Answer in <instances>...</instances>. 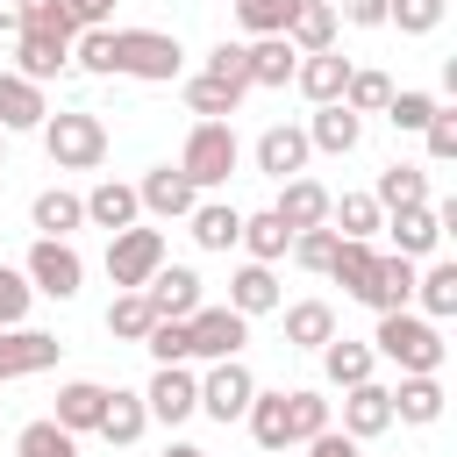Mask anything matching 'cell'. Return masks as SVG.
Masks as SVG:
<instances>
[{"label": "cell", "instance_id": "obj_1", "mask_svg": "<svg viewBox=\"0 0 457 457\" xmlns=\"http://www.w3.org/2000/svg\"><path fill=\"white\" fill-rule=\"evenodd\" d=\"M371 357L400 364V378H436V371H443V328H436L428 314H414V307H400V314H378Z\"/></svg>", "mask_w": 457, "mask_h": 457}, {"label": "cell", "instance_id": "obj_2", "mask_svg": "<svg viewBox=\"0 0 457 457\" xmlns=\"http://www.w3.org/2000/svg\"><path fill=\"white\" fill-rule=\"evenodd\" d=\"M186 71V43L164 29H114V79H143V86H171Z\"/></svg>", "mask_w": 457, "mask_h": 457}, {"label": "cell", "instance_id": "obj_3", "mask_svg": "<svg viewBox=\"0 0 457 457\" xmlns=\"http://www.w3.org/2000/svg\"><path fill=\"white\" fill-rule=\"evenodd\" d=\"M43 150H50V164H57V171H93V164L107 157V129H100V114L64 107V114H50V121H43Z\"/></svg>", "mask_w": 457, "mask_h": 457}, {"label": "cell", "instance_id": "obj_4", "mask_svg": "<svg viewBox=\"0 0 457 457\" xmlns=\"http://www.w3.org/2000/svg\"><path fill=\"white\" fill-rule=\"evenodd\" d=\"M236 164H243L236 129H228V121H193V136H186V150H179V171L193 179V193L228 186V171H236Z\"/></svg>", "mask_w": 457, "mask_h": 457}, {"label": "cell", "instance_id": "obj_5", "mask_svg": "<svg viewBox=\"0 0 457 457\" xmlns=\"http://www.w3.org/2000/svg\"><path fill=\"white\" fill-rule=\"evenodd\" d=\"M21 278H29V293H43V300H79V286H86V257H79L71 243H57V236H36Z\"/></svg>", "mask_w": 457, "mask_h": 457}, {"label": "cell", "instance_id": "obj_6", "mask_svg": "<svg viewBox=\"0 0 457 457\" xmlns=\"http://www.w3.org/2000/svg\"><path fill=\"white\" fill-rule=\"evenodd\" d=\"M157 264H164V228H121V236H107V278L121 293H143Z\"/></svg>", "mask_w": 457, "mask_h": 457}, {"label": "cell", "instance_id": "obj_7", "mask_svg": "<svg viewBox=\"0 0 457 457\" xmlns=\"http://www.w3.org/2000/svg\"><path fill=\"white\" fill-rule=\"evenodd\" d=\"M243 343H250V321L236 307H193L186 314V357L221 364V357H243Z\"/></svg>", "mask_w": 457, "mask_h": 457}, {"label": "cell", "instance_id": "obj_8", "mask_svg": "<svg viewBox=\"0 0 457 457\" xmlns=\"http://www.w3.org/2000/svg\"><path fill=\"white\" fill-rule=\"evenodd\" d=\"M250 400H257V378H250V364H243V357L207 364V378H200V414H214V421L228 428V421H243V414H250Z\"/></svg>", "mask_w": 457, "mask_h": 457}, {"label": "cell", "instance_id": "obj_9", "mask_svg": "<svg viewBox=\"0 0 457 457\" xmlns=\"http://www.w3.org/2000/svg\"><path fill=\"white\" fill-rule=\"evenodd\" d=\"M64 357V343L50 336V328H0V386L7 378H36V371H50Z\"/></svg>", "mask_w": 457, "mask_h": 457}, {"label": "cell", "instance_id": "obj_10", "mask_svg": "<svg viewBox=\"0 0 457 457\" xmlns=\"http://www.w3.org/2000/svg\"><path fill=\"white\" fill-rule=\"evenodd\" d=\"M136 207H143V214H157V221H179V214H193V207H200V193H193V179H186L179 164H150V171H143V186H136Z\"/></svg>", "mask_w": 457, "mask_h": 457}, {"label": "cell", "instance_id": "obj_11", "mask_svg": "<svg viewBox=\"0 0 457 457\" xmlns=\"http://www.w3.org/2000/svg\"><path fill=\"white\" fill-rule=\"evenodd\" d=\"M143 300H150V314H157V321H186L193 307H207V300H200V271H193V264H157V271H150V286H143Z\"/></svg>", "mask_w": 457, "mask_h": 457}, {"label": "cell", "instance_id": "obj_12", "mask_svg": "<svg viewBox=\"0 0 457 457\" xmlns=\"http://www.w3.org/2000/svg\"><path fill=\"white\" fill-rule=\"evenodd\" d=\"M143 407H150V421H186V414H200V378L186 371V364H157V378L143 386Z\"/></svg>", "mask_w": 457, "mask_h": 457}, {"label": "cell", "instance_id": "obj_13", "mask_svg": "<svg viewBox=\"0 0 457 457\" xmlns=\"http://www.w3.org/2000/svg\"><path fill=\"white\" fill-rule=\"evenodd\" d=\"M307 157H314V150H307V129H293V121H271V129L257 136V171H264V179H278V186H286V179H300V171H307Z\"/></svg>", "mask_w": 457, "mask_h": 457}, {"label": "cell", "instance_id": "obj_14", "mask_svg": "<svg viewBox=\"0 0 457 457\" xmlns=\"http://www.w3.org/2000/svg\"><path fill=\"white\" fill-rule=\"evenodd\" d=\"M386 428H393V393H386L378 378L350 386V393H343V436H350V443H371V436H386Z\"/></svg>", "mask_w": 457, "mask_h": 457}, {"label": "cell", "instance_id": "obj_15", "mask_svg": "<svg viewBox=\"0 0 457 457\" xmlns=\"http://www.w3.org/2000/svg\"><path fill=\"white\" fill-rule=\"evenodd\" d=\"M328 200H336V193H328L321 179H307V171H300V179H286V186H278L271 214H278V221L300 236V228H321V221H328Z\"/></svg>", "mask_w": 457, "mask_h": 457}, {"label": "cell", "instance_id": "obj_16", "mask_svg": "<svg viewBox=\"0 0 457 457\" xmlns=\"http://www.w3.org/2000/svg\"><path fill=\"white\" fill-rule=\"evenodd\" d=\"M64 64H71V43H64V36H50V29H21V36H14V71H21L29 86L57 79Z\"/></svg>", "mask_w": 457, "mask_h": 457}, {"label": "cell", "instance_id": "obj_17", "mask_svg": "<svg viewBox=\"0 0 457 457\" xmlns=\"http://www.w3.org/2000/svg\"><path fill=\"white\" fill-rule=\"evenodd\" d=\"M293 86H300L314 107H336L343 86H350V57H343V50H314V57L293 64Z\"/></svg>", "mask_w": 457, "mask_h": 457}, {"label": "cell", "instance_id": "obj_18", "mask_svg": "<svg viewBox=\"0 0 457 457\" xmlns=\"http://www.w3.org/2000/svg\"><path fill=\"white\" fill-rule=\"evenodd\" d=\"M386 228H393V257H414V264H421V257L443 243L450 221H443V207H400V214H386Z\"/></svg>", "mask_w": 457, "mask_h": 457}, {"label": "cell", "instance_id": "obj_19", "mask_svg": "<svg viewBox=\"0 0 457 457\" xmlns=\"http://www.w3.org/2000/svg\"><path fill=\"white\" fill-rule=\"evenodd\" d=\"M414 257H378V271H371V286H364V307L371 314H400L407 300H414Z\"/></svg>", "mask_w": 457, "mask_h": 457}, {"label": "cell", "instance_id": "obj_20", "mask_svg": "<svg viewBox=\"0 0 457 457\" xmlns=\"http://www.w3.org/2000/svg\"><path fill=\"white\" fill-rule=\"evenodd\" d=\"M100 414H107V386H93V378H71V386H57V428L64 436H86V428H100Z\"/></svg>", "mask_w": 457, "mask_h": 457}, {"label": "cell", "instance_id": "obj_21", "mask_svg": "<svg viewBox=\"0 0 457 457\" xmlns=\"http://www.w3.org/2000/svg\"><path fill=\"white\" fill-rule=\"evenodd\" d=\"M50 107H43V86H29L21 71H0V136L14 129H43Z\"/></svg>", "mask_w": 457, "mask_h": 457}, {"label": "cell", "instance_id": "obj_22", "mask_svg": "<svg viewBox=\"0 0 457 457\" xmlns=\"http://www.w3.org/2000/svg\"><path fill=\"white\" fill-rule=\"evenodd\" d=\"M136 186H121V179H100L93 193H86V221L93 228H107V236H121V228H136Z\"/></svg>", "mask_w": 457, "mask_h": 457}, {"label": "cell", "instance_id": "obj_23", "mask_svg": "<svg viewBox=\"0 0 457 457\" xmlns=\"http://www.w3.org/2000/svg\"><path fill=\"white\" fill-rule=\"evenodd\" d=\"M286 293H278V271L271 264H243L236 278H228V307L243 314V321H257V314H271Z\"/></svg>", "mask_w": 457, "mask_h": 457}, {"label": "cell", "instance_id": "obj_24", "mask_svg": "<svg viewBox=\"0 0 457 457\" xmlns=\"http://www.w3.org/2000/svg\"><path fill=\"white\" fill-rule=\"evenodd\" d=\"M286 43H293L300 57L336 50V7H328V0H300V7H293V21H286Z\"/></svg>", "mask_w": 457, "mask_h": 457}, {"label": "cell", "instance_id": "obj_25", "mask_svg": "<svg viewBox=\"0 0 457 457\" xmlns=\"http://www.w3.org/2000/svg\"><path fill=\"white\" fill-rule=\"evenodd\" d=\"M357 136H364V121H357L343 100H336V107H314V121H307V150H328V157H350Z\"/></svg>", "mask_w": 457, "mask_h": 457}, {"label": "cell", "instance_id": "obj_26", "mask_svg": "<svg viewBox=\"0 0 457 457\" xmlns=\"http://www.w3.org/2000/svg\"><path fill=\"white\" fill-rule=\"evenodd\" d=\"M378 214H400V207H428V171L421 164H386L378 186H371Z\"/></svg>", "mask_w": 457, "mask_h": 457}, {"label": "cell", "instance_id": "obj_27", "mask_svg": "<svg viewBox=\"0 0 457 457\" xmlns=\"http://www.w3.org/2000/svg\"><path fill=\"white\" fill-rule=\"evenodd\" d=\"M29 221H36V236L71 243V228L86 221V200H79V193H64V186H50V193H36V200H29Z\"/></svg>", "mask_w": 457, "mask_h": 457}, {"label": "cell", "instance_id": "obj_28", "mask_svg": "<svg viewBox=\"0 0 457 457\" xmlns=\"http://www.w3.org/2000/svg\"><path fill=\"white\" fill-rule=\"evenodd\" d=\"M243 93H250V86H228V79H214V71H193V79H186V107H193L200 121H228V114L243 107Z\"/></svg>", "mask_w": 457, "mask_h": 457}, {"label": "cell", "instance_id": "obj_29", "mask_svg": "<svg viewBox=\"0 0 457 457\" xmlns=\"http://www.w3.org/2000/svg\"><path fill=\"white\" fill-rule=\"evenodd\" d=\"M328 228H336L343 243H371V236L386 228V214H378L371 193H343V200H328Z\"/></svg>", "mask_w": 457, "mask_h": 457}, {"label": "cell", "instance_id": "obj_30", "mask_svg": "<svg viewBox=\"0 0 457 457\" xmlns=\"http://www.w3.org/2000/svg\"><path fill=\"white\" fill-rule=\"evenodd\" d=\"M371 364H378V357H371V343H350V336H328V343H321V371H328V386H343V393H350V386H364V378H371Z\"/></svg>", "mask_w": 457, "mask_h": 457}, {"label": "cell", "instance_id": "obj_31", "mask_svg": "<svg viewBox=\"0 0 457 457\" xmlns=\"http://www.w3.org/2000/svg\"><path fill=\"white\" fill-rule=\"evenodd\" d=\"M143 428H150V407H143V393H121V386H114V393H107V414H100V428H93V436H107L114 450H129Z\"/></svg>", "mask_w": 457, "mask_h": 457}, {"label": "cell", "instance_id": "obj_32", "mask_svg": "<svg viewBox=\"0 0 457 457\" xmlns=\"http://www.w3.org/2000/svg\"><path fill=\"white\" fill-rule=\"evenodd\" d=\"M243 50H250V86H293L300 50H293L286 36H257V43H243Z\"/></svg>", "mask_w": 457, "mask_h": 457}, {"label": "cell", "instance_id": "obj_33", "mask_svg": "<svg viewBox=\"0 0 457 457\" xmlns=\"http://www.w3.org/2000/svg\"><path fill=\"white\" fill-rule=\"evenodd\" d=\"M186 221H193V243H200V250H236V236H243V214H236L228 200H200Z\"/></svg>", "mask_w": 457, "mask_h": 457}, {"label": "cell", "instance_id": "obj_34", "mask_svg": "<svg viewBox=\"0 0 457 457\" xmlns=\"http://www.w3.org/2000/svg\"><path fill=\"white\" fill-rule=\"evenodd\" d=\"M243 250H250V264H278L286 250H293V228L264 207V214H243V236H236Z\"/></svg>", "mask_w": 457, "mask_h": 457}, {"label": "cell", "instance_id": "obj_35", "mask_svg": "<svg viewBox=\"0 0 457 457\" xmlns=\"http://www.w3.org/2000/svg\"><path fill=\"white\" fill-rule=\"evenodd\" d=\"M328 336H336V307L328 300H293L286 307V343L293 350H321Z\"/></svg>", "mask_w": 457, "mask_h": 457}, {"label": "cell", "instance_id": "obj_36", "mask_svg": "<svg viewBox=\"0 0 457 457\" xmlns=\"http://www.w3.org/2000/svg\"><path fill=\"white\" fill-rule=\"evenodd\" d=\"M386 393H393V421H414V428L443 421V386H436V378H400V386H386Z\"/></svg>", "mask_w": 457, "mask_h": 457}, {"label": "cell", "instance_id": "obj_37", "mask_svg": "<svg viewBox=\"0 0 457 457\" xmlns=\"http://www.w3.org/2000/svg\"><path fill=\"white\" fill-rule=\"evenodd\" d=\"M371 271H378V250L371 243H343L336 236V257H328V278L350 293V300H364V286H371Z\"/></svg>", "mask_w": 457, "mask_h": 457}, {"label": "cell", "instance_id": "obj_38", "mask_svg": "<svg viewBox=\"0 0 457 457\" xmlns=\"http://www.w3.org/2000/svg\"><path fill=\"white\" fill-rule=\"evenodd\" d=\"M414 300H421V314H428V321L457 314V264H450V257H436L428 271H414Z\"/></svg>", "mask_w": 457, "mask_h": 457}, {"label": "cell", "instance_id": "obj_39", "mask_svg": "<svg viewBox=\"0 0 457 457\" xmlns=\"http://www.w3.org/2000/svg\"><path fill=\"white\" fill-rule=\"evenodd\" d=\"M243 421H250V436H257L264 450H286V443H293V421H286V386H278V393H257Z\"/></svg>", "mask_w": 457, "mask_h": 457}, {"label": "cell", "instance_id": "obj_40", "mask_svg": "<svg viewBox=\"0 0 457 457\" xmlns=\"http://www.w3.org/2000/svg\"><path fill=\"white\" fill-rule=\"evenodd\" d=\"M386 100H393V79L386 71H371V64H350V86H343V107L364 121V114H386Z\"/></svg>", "mask_w": 457, "mask_h": 457}, {"label": "cell", "instance_id": "obj_41", "mask_svg": "<svg viewBox=\"0 0 457 457\" xmlns=\"http://www.w3.org/2000/svg\"><path fill=\"white\" fill-rule=\"evenodd\" d=\"M150 328H157L150 300H143V293H114V307H107V336H121V343H143Z\"/></svg>", "mask_w": 457, "mask_h": 457}, {"label": "cell", "instance_id": "obj_42", "mask_svg": "<svg viewBox=\"0 0 457 457\" xmlns=\"http://www.w3.org/2000/svg\"><path fill=\"white\" fill-rule=\"evenodd\" d=\"M14 457H79V436H64V428L43 414V421H29V428L14 436Z\"/></svg>", "mask_w": 457, "mask_h": 457}, {"label": "cell", "instance_id": "obj_43", "mask_svg": "<svg viewBox=\"0 0 457 457\" xmlns=\"http://www.w3.org/2000/svg\"><path fill=\"white\" fill-rule=\"evenodd\" d=\"M286 421H293V443H307V436L328 428V400H321L314 386H293V393H286Z\"/></svg>", "mask_w": 457, "mask_h": 457}, {"label": "cell", "instance_id": "obj_44", "mask_svg": "<svg viewBox=\"0 0 457 457\" xmlns=\"http://www.w3.org/2000/svg\"><path fill=\"white\" fill-rule=\"evenodd\" d=\"M293 7H300V0H236V21H243L250 43H257V36H286Z\"/></svg>", "mask_w": 457, "mask_h": 457}, {"label": "cell", "instance_id": "obj_45", "mask_svg": "<svg viewBox=\"0 0 457 457\" xmlns=\"http://www.w3.org/2000/svg\"><path fill=\"white\" fill-rule=\"evenodd\" d=\"M71 64L93 71V79H114V29H86V36H71Z\"/></svg>", "mask_w": 457, "mask_h": 457}, {"label": "cell", "instance_id": "obj_46", "mask_svg": "<svg viewBox=\"0 0 457 457\" xmlns=\"http://www.w3.org/2000/svg\"><path fill=\"white\" fill-rule=\"evenodd\" d=\"M436 107H443V100H436V93H414V86H407V93H393V100H386V121H393V129H400V136H421V129H428V114H436Z\"/></svg>", "mask_w": 457, "mask_h": 457}, {"label": "cell", "instance_id": "obj_47", "mask_svg": "<svg viewBox=\"0 0 457 457\" xmlns=\"http://www.w3.org/2000/svg\"><path fill=\"white\" fill-rule=\"evenodd\" d=\"M386 21H393L400 36H428V29L443 21V0H386Z\"/></svg>", "mask_w": 457, "mask_h": 457}, {"label": "cell", "instance_id": "obj_48", "mask_svg": "<svg viewBox=\"0 0 457 457\" xmlns=\"http://www.w3.org/2000/svg\"><path fill=\"white\" fill-rule=\"evenodd\" d=\"M328 257H336V228H328V221L293 236V264H300V271H328Z\"/></svg>", "mask_w": 457, "mask_h": 457}, {"label": "cell", "instance_id": "obj_49", "mask_svg": "<svg viewBox=\"0 0 457 457\" xmlns=\"http://www.w3.org/2000/svg\"><path fill=\"white\" fill-rule=\"evenodd\" d=\"M29 278L14 271V264H0V328H21V314H29Z\"/></svg>", "mask_w": 457, "mask_h": 457}, {"label": "cell", "instance_id": "obj_50", "mask_svg": "<svg viewBox=\"0 0 457 457\" xmlns=\"http://www.w3.org/2000/svg\"><path fill=\"white\" fill-rule=\"evenodd\" d=\"M200 71H214V79H228V86H250V50H243V43H214Z\"/></svg>", "mask_w": 457, "mask_h": 457}, {"label": "cell", "instance_id": "obj_51", "mask_svg": "<svg viewBox=\"0 0 457 457\" xmlns=\"http://www.w3.org/2000/svg\"><path fill=\"white\" fill-rule=\"evenodd\" d=\"M143 350H150L157 364H186V321H157V328L143 336Z\"/></svg>", "mask_w": 457, "mask_h": 457}, {"label": "cell", "instance_id": "obj_52", "mask_svg": "<svg viewBox=\"0 0 457 457\" xmlns=\"http://www.w3.org/2000/svg\"><path fill=\"white\" fill-rule=\"evenodd\" d=\"M421 136H428V157H436V164H450V157H457V114H450V107H436Z\"/></svg>", "mask_w": 457, "mask_h": 457}, {"label": "cell", "instance_id": "obj_53", "mask_svg": "<svg viewBox=\"0 0 457 457\" xmlns=\"http://www.w3.org/2000/svg\"><path fill=\"white\" fill-rule=\"evenodd\" d=\"M64 14H71V29L86 36V29H114V0H57Z\"/></svg>", "mask_w": 457, "mask_h": 457}, {"label": "cell", "instance_id": "obj_54", "mask_svg": "<svg viewBox=\"0 0 457 457\" xmlns=\"http://www.w3.org/2000/svg\"><path fill=\"white\" fill-rule=\"evenodd\" d=\"M29 29H50V36H64V43L79 36V29H71V14H64L57 0H36V7H29Z\"/></svg>", "mask_w": 457, "mask_h": 457}, {"label": "cell", "instance_id": "obj_55", "mask_svg": "<svg viewBox=\"0 0 457 457\" xmlns=\"http://www.w3.org/2000/svg\"><path fill=\"white\" fill-rule=\"evenodd\" d=\"M307 457H364V443H350L343 428H321V436H307Z\"/></svg>", "mask_w": 457, "mask_h": 457}, {"label": "cell", "instance_id": "obj_56", "mask_svg": "<svg viewBox=\"0 0 457 457\" xmlns=\"http://www.w3.org/2000/svg\"><path fill=\"white\" fill-rule=\"evenodd\" d=\"M343 14H350L357 29H386V0H343Z\"/></svg>", "mask_w": 457, "mask_h": 457}, {"label": "cell", "instance_id": "obj_57", "mask_svg": "<svg viewBox=\"0 0 457 457\" xmlns=\"http://www.w3.org/2000/svg\"><path fill=\"white\" fill-rule=\"evenodd\" d=\"M29 7L36 0H0V36H21L29 29Z\"/></svg>", "mask_w": 457, "mask_h": 457}, {"label": "cell", "instance_id": "obj_58", "mask_svg": "<svg viewBox=\"0 0 457 457\" xmlns=\"http://www.w3.org/2000/svg\"><path fill=\"white\" fill-rule=\"evenodd\" d=\"M164 457H207V450H200V443H171Z\"/></svg>", "mask_w": 457, "mask_h": 457}, {"label": "cell", "instance_id": "obj_59", "mask_svg": "<svg viewBox=\"0 0 457 457\" xmlns=\"http://www.w3.org/2000/svg\"><path fill=\"white\" fill-rule=\"evenodd\" d=\"M0 171H7V136H0Z\"/></svg>", "mask_w": 457, "mask_h": 457}]
</instances>
